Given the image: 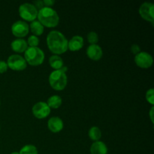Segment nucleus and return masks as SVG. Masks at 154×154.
I'll return each mask as SVG.
<instances>
[{
	"label": "nucleus",
	"instance_id": "nucleus-26",
	"mask_svg": "<svg viewBox=\"0 0 154 154\" xmlns=\"http://www.w3.org/2000/svg\"><path fill=\"white\" fill-rule=\"evenodd\" d=\"M33 5L37 8L38 11H39L40 9H42V8L45 7L43 4V1H35L33 2Z\"/></svg>",
	"mask_w": 154,
	"mask_h": 154
},
{
	"label": "nucleus",
	"instance_id": "nucleus-30",
	"mask_svg": "<svg viewBox=\"0 0 154 154\" xmlns=\"http://www.w3.org/2000/svg\"><path fill=\"white\" fill-rule=\"evenodd\" d=\"M0 105H1V102H0Z\"/></svg>",
	"mask_w": 154,
	"mask_h": 154
},
{
	"label": "nucleus",
	"instance_id": "nucleus-21",
	"mask_svg": "<svg viewBox=\"0 0 154 154\" xmlns=\"http://www.w3.org/2000/svg\"><path fill=\"white\" fill-rule=\"evenodd\" d=\"M87 41L90 45H97L99 42V35L96 32H90L87 34Z\"/></svg>",
	"mask_w": 154,
	"mask_h": 154
},
{
	"label": "nucleus",
	"instance_id": "nucleus-14",
	"mask_svg": "<svg viewBox=\"0 0 154 154\" xmlns=\"http://www.w3.org/2000/svg\"><path fill=\"white\" fill-rule=\"evenodd\" d=\"M11 48L16 53H23L28 48V45L25 39L16 38L11 43Z\"/></svg>",
	"mask_w": 154,
	"mask_h": 154
},
{
	"label": "nucleus",
	"instance_id": "nucleus-22",
	"mask_svg": "<svg viewBox=\"0 0 154 154\" xmlns=\"http://www.w3.org/2000/svg\"><path fill=\"white\" fill-rule=\"evenodd\" d=\"M27 45L30 47V48H35L38 47L39 45V38L38 37L35 35H30L28 38V40L26 41Z\"/></svg>",
	"mask_w": 154,
	"mask_h": 154
},
{
	"label": "nucleus",
	"instance_id": "nucleus-28",
	"mask_svg": "<svg viewBox=\"0 0 154 154\" xmlns=\"http://www.w3.org/2000/svg\"><path fill=\"white\" fill-rule=\"evenodd\" d=\"M153 112H154V107L152 106L151 108H150V112H149V114H150V120H151V122L153 123Z\"/></svg>",
	"mask_w": 154,
	"mask_h": 154
},
{
	"label": "nucleus",
	"instance_id": "nucleus-24",
	"mask_svg": "<svg viewBox=\"0 0 154 154\" xmlns=\"http://www.w3.org/2000/svg\"><path fill=\"white\" fill-rule=\"evenodd\" d=\"M8 69L7 63L3 60H0V74H4Z\"/></svg>",
	"mask_w": 154,
	"mask_h": 154
},
{
	"label": "nucleus",
	"instance_id": "nucleus-5",
	"mask_svg": "<svg viewBox=\"0 0 154 154\" xmlns=\"http://www.w3.org/2000/svg\"><path fill=\"white\" fill-rule=\"evenodd\" d=\"M38 11L32 3H23L19 7V15L25 22H32L35 20Z\"/></svg>",
	"mask_w": 154,
	"mask_h": 154
},
{
	"label": "nucleus",
	"instance_id": "nucleus-10",
	"mask_svg": "<svg viewBox=\"0 0 154 154\" xmlns=\"http://www.w3.org/2000/svg\"><path fill=\"white\" fill-rule=\"evenodd\" d=\"M139 14L144 20L152 24L154 22V5L151 2H144L139 8Z\"/></svg>",
	"mask_w": 154,
	"mask_h": 154
},
{
	"label": "nucleus",
	"instance_id": "nucleus-4",
	"mask_svg": "<svg viewBox=\"0 0 154 154\" xmlns=\"http://www.w3.org/2000/svg\"><path fill=\"white\" fill-rule=\"evenodd\" d=\"M50 86L57 91H62L66 88L68 83L67 75L62 70H54L49 75Z\"/></svg>",
	"mask_w": 154,
	"mask_h": 154
},
{
	"label": "nucleus",
	"instance_id": "nucleus-1",
	"mask_svg": "<svg viewBox=\"0 0 154 154\" xmlns=\"http://www.w3.org/2000/svg\"><path fill=\"white\" fill-rule=\"evenodd\" d=\"M68 42L66 36L57 30H53L47 36L48 49L54 55H60L68 51Z\"/></svg>",
	"mask_w": 154,
	"mask_h": 154
},
{
	"label": "nucleus",
	"instance_id": "nucleus-16",
	"mask_svg": "<svg viewBox=\"0 0 154 154\" xmlns=\"http://www.w3.org/2000/svg\"><path fill=\"white\" fill-rule=\"evenodd\" d=\"M49 64L54 70H60L64 66L63 59L58 55L51 56L49 58Z\"/></svg>",
	"mask_w": 154,
	"mask_h": 154
},
{
	"label": "nucleus",
	"instance_id": "nucleus-31",
	"mask_svg": "<svg viewBox=\"0 0 154 154\" xmlns=\"http://www.w3.org/2000/svg\"><path fill=\"white\" fill-rule=\"evenodd\" d=\"M0 129H1V127H0Z\"/></svg>",
	"mask_w": 154,
	"mask_h": 154
},
{
	"label": "nucleus",
	"instance_id": "nucleus-2",
	"mask_svg": "<svg viewBox=\"0 0 154 154\" xmlns=\"http://www.w3.org/2000/svg\"><path fill=\"white\" fill-rule=\"evenodd\" d=\"M38 21L42 23L44 27L54 28L58 26L60 23V17L57 12L52 8L44 7L38 11Z\"/></svg>",
	"mask_w": 154,
	"mask_h": 154
},
{
	"label": "nucleus",
	"instance_id": "nucleus-23",
	"mask_svg": "<svg viewBox=\"0 0 154 154\" xmlns=\"http://www.w3.org/2000/svg\"><path fill=\"white\" fill-rule=\"evenodd\" d=\"M146 100L152 105L153 106L154 105V90L153 88H150L146 92Z\"/></svg>",
	"mask_w": 154,
	"mask_h": 154
},
{
	"label": "nucleus",
	"instance_id": "nucleus-17",
	"mask_svg": "<svg viewBox=\"0 0 154 154\" xmlns=\"http://www.w3.org/2000/svg\"><path fill=\"white\" fill-rule=\"evenodd\" d=\"M29 26V29L31 30L32 33L33 34V35H35L37 37L42 35L44 33V31H45V27L38 20H34L31 22V23H30Z\"/></svg>",
	"mask_w": 154,
	"mask_h": 154
},
{
	"label": "nucleus",
	"instance_id": "nucleus-19",
	"mask_svg": "<svg viewBox=\"0 0 154 154\" xmlns=\"http://www.w3.org/2000/svg\"><path fill=\"white\" fill-rule=\"evenodd\" d=\"M88 135L90 139L95 142V141H100V138L102 137V132L98 126H92L89 130Z\"/></svg>",
	"mask_w": 154,
	"mask_h": 154
},
{
	"label": "nucleus",
	"instance_id": "nucleus-9",
	"mask_svg": "<svg viewBox=\"0 0 154 154\" xmlns=\"http://www.w3.org/2000/svg\"><path fill=\"white\" fill-rule=\"evenodd\" d=\"M51 109L48 107L46 102H38L33 105L32 112L37 119H45L51 114Z\"/></svg>",
	"mask_w": 154,
	"mask_h": 154
},
{
	"label": "nucleus",
	"instance_id": "nucleus-18",
	"mask_svg": "<svg viewBox=\"0 0 154 154\" xmlns=\"http://www.w3.org/2000/svg\"><path fill=\"white\" fill-rule=\"evenodd\" d=\"M62 103H63V99L58 95H54V96H51L49 99H48L47 102V105H48L50 108H53V109H57L61 106Z\"/></svg>",
	"mask_w": 154,
	"mask_h": 154
},
{
	"label": "nucleus",
	"instance_id": "nucleus-15",
	"mask_svg": "<svg viewBox=\"0 0 154 154\" xmlns=\"http://www.w3.org/2000/svg\"><path fill=\"white\" fill-rule=\"evenodd\" d=\"M91 154H108V147L103 141H95L90 147Z\"/></svg>",
	"mask_w": 154,
	"mask_h": 154
},
{
	"label": "nucleus",
	"instance_id": "nucleus-12",
	"mask_svg": "<svg viewBox=\"0 0 154 154\" xmlns=\"http://www.w3.org/2000/svg\"><path fill=\"white\" fill-rule=\"evenodd\" d=\"M48 127L53 133H58L63 129L64 123L61 118L58 117H53L48 121Z\"/></svg>",
	"mask_w": 154,
	"mask_h": 154
},
{
	"label": "nucleus",
	"instance_id": "nucleus-13",
	"mask_svg": "<svg viewBox=\"0 0 154 154\" xmlns=\"http://www.w3.org/2000/svg\"><path fill=\"white\" fill-rule=\"evenodd\" d=\"M84 41L81 35H75L68 42V50L71 51H78L84 47Z\"/></svg>",
	"mask_w": 154,
	"mask_h": 154
},
{
	"label": "nucleus",
	"instance_id": "nucleus-3",
	"mask_svg": "<svg viewBox=\"0 0 154 154\" xmlns=\"http://www.w3.org/2000/svg\"><path fill=\"white\" fill-rule=\"evenodd\" d=\"M45 53L38 47L30 48L28 47L24 52V59L26 63L32 66H38L42 65L45 60Z\"/></svg>",
	"mask_w": 154,
	"mask_h": 154
},
{
	"label": "nucleus",
	"instance_id": "nucleus-29",
	"mask_svg": "<svg viewBox=\"0 0 154 154\" xmlns=\"http://www.w3.org/2000/svg\"><path fill=\"white\" fill-rule=\"evenodd\" d=\"M11 154H20L19 152H12Z\"/></svg>",
	"mask_w": 154,
	"mask_h": 154
},
{
	"label": "nucleus",
	"instance_id": "nucleus-27",
	"mask_svg": "<svg viewBox=\"0 0 154 154\" xmlns=\"http://www.w3.org/2000/svg\"><path fill=\"white\" fill-rule=\"evenodd\" d=\"M43 4L45 5V7L51 8V6H53L55 4V1L54 0H44Z\"/></svg>",
	"mask_w": 154,
	"mask_h": 154
},
{
	"label": "nucleus",
	"instance_id": "nucleus-11",
	"mask_svg": "<svg viewBox=\"0 0 154 154\" xmlns=\"http://www.w3.org/2000/svg\"><path fill=\"white\" fill-rule=\"evenodd\" d=\"M87 55L90 60L99 61L103 56V51L98 45H90L87 49Z\"/></svg>",
	"mask_w": 154,
	"mask_h": 154
},
{
	"label": "nucleus",
	"instance_id": "nucleus-6",
	"mask_svg": "<svg viewBox=\"0 0 154 154\" xmlns=\"http://www.w3.org/2000/svg\"><path fill=\"white\" fill-rule=\"evenodd\" d=\"M8 67L13 71H23L26 69L27 63L24 57L19 54H13L11 55L7 60Z\"/></svg>",
	"mask_w": 154,
	"mask_h": 154
},
{
	"label": "nucleus",
	"instance_id": "nucleus-7",
	"mask_svg": "<svg viewBox=\"0 0 154 154\" xmlns=\"http://www.w3.org/2000/svg\"><path fill=\"white\" fill-rule=\"evenodd\" d=\"M29 26L28 23L23 20H18L14 23L11 26V32L17 38H23L28 35Z\"/></svg>",
	"mask_w": 154,
	"mask_h": 154
},
{
	"label": "nucleus",
	"instance_id": "nucleus-20",
	"mask_svg": "<svg viewBox=\"0 0 154 154\" xmlns=\"http://www.w3.org/2000/svg\"><path fill=\"white\" fill-rule=\"evenodd\" d=\"M20 154H38V150L32 144H26L20 149Z\"/></svg>",
	"mask_w": 154,
	"mask_h": 154
},
{
	"label": "nucleus",
	"instance_id": "nucleus-8",
	"mask_svg": "<svg viewBox=\"0 0 154 154\" xmlns=\"http://www.w3.org/2000/svg\"><path fill=\"white\" fill-rule=\"evenodd\" d=\"M135 63L141 69H149L153 66V59L149 53L141 51L135 56Z\"/></svg>",
	"mask_w": 154,
	"mask_h": 154
},
{
	"label": "nucleus",
	"instance_id": "nucleus-25",
	"mask_svg": "<svg viewBox=\"0 0 154 154\" xmlns=\"http://www.w3.org/2000/svg\"><path fill=\"white\" fill-rule=\"evenodd\" d=\"M131 51H132V54H135V56L141 52V49H140V47L138 46V45H133L131 47Z\"/></svg>",
	"mask_w": 154,
	"mask_h": 154
}]
</instances>
